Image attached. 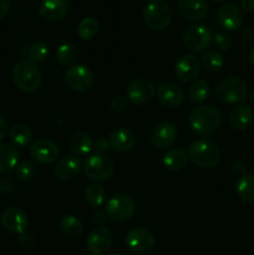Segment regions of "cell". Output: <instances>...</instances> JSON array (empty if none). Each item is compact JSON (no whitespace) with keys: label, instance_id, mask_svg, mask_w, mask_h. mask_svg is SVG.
<instances>
[{"label":"cell","instance_id":"obj_33","mask_svg":"<svg viewBox=\"0 0 254 255\" xmlns=\"http://www.w3.org/2000/svg\"><path fill=\"white\" fill-rule=\"evenodd\" d=\"M105 198H106V192H105L104 187L100 184H89L85 189V199H86L87 204L94 208H100L104 204Z\"/></svg>","mask_w":254,"mask_h":255},{"label":"cell","instance_id":"obj_30","mask_svg":"<svg viewBox=\"0 0 254 255\" xmlns=\"http://www.w3.org/2000/svg\"><path fill=\"white\" fill-rule=\"evenodd\" d=\"M202 65L204 69L209 72H219L224 67V57L218 50L209 49L202 54L201 57Z\"/></svg>","mask_w":254,"mask_h":255},{"label":"cell","instance_id":"obj_32","mask_svg":"<svg viewBox=\"0 0 254 255\" xmlns=\"http://www.w3.org/2000/svg\"><path fill=\"white\" fill-rule=\"evenodd\" d=\"M57 61L61 66L71 67L74 66L75 62L77 61L79 57V51H77L76 46L72 44H62L60 45L59 49L56 51Z\"/></svg>","mask_w":254,"mask_h":255},{"label":"cell","instance_id":"obj_5","mask_svg":"<svg viewBox=\"0 0 254 255\" xmlns=\"http://www.w3.org/2000/svg\"><path fill=\"white\" fill-rule=\"evenodd\" d=\"M216 96L222 104H238L248 96V85L241 77L228 76L219 81V84L217 85Z\"/></svg>","mask_w":254,"mask_h":255},{"label":"cell","instance_id":"obj_10","mask_svg":"<svg viewBox=\"0 0 254 255\" xmlns=\"http://www.w3.org/2000/svg\"><path fill=\"white\" fill-rule=\"evenodd\" d=\"M65 82L72 91L85 92L94 86L95 75L85 65H74L65 72Z\"/></svg>","mask_w":254,"mask_h":255},{"label":"cell","instance_id":"obj_11","mask_svg":"<svg viewBox=\"0 0 254 255\" xmlns=\"http://www.w3.org/2000/svg\"><path fill=\"white\" fill-rule=\"evenodd\" d=\"M126 244L132 253L147 254L154 248L156 239L148 229L134 228L127 233Z\"/></svg>","mask_w":254,"mask_h":255},{"label":"cell","instance_id":"obj_46","mask_svg":"<svg viewBox=\"0 0 254 255\" xmlns=\"http://www.w3.org/2000/svg\"><path fill=\"white\" fill-rule=\"evenodd\" d=\"M239 2L244 11L254 12V0H239Z\"/></svg>","mask_w":254,"mask_h":255},{"label":"cell","instance_id":"obj_19","mask_svg":"<svg viewBox=\"0 0 254 255\" xmlns=\"http://www.w3.org/2000/svg\"><path fill=\"white\" fill-rule=\"evenodd\" d=\"M69 12L67 0H42L39 5V14L44 20L56 22L64 19Z\"/></svg>","mask_w":254,"mask_h":255},{"label":"cell","instance_id":"obj_50","mask_svg":"<svg viewBox=\"0 0 254 255\" xmlns=\"http://www.w3.org/2000/svg\"><path fill=\"white\" fill-rule=\"evenodd\" d=\"M105 255H122V254H120V253H107Z\"/></svg>","mask_w":254,"mask_h":255},{"label":"cell","instance_id":"obj_14","mask_svg":"<svg viewBox=\"0 0 254 255\" xmlns=\"http://www.w3.org/2000/svg\"><path fill=\"white\" fill-rule=\"evenodd\" d=\"M178 137L177 127L169 121L158 122L151 132V142L156 148L166 149L173 146Z\"/></svg>","mask_w":254,"mask_h":255},{"label":"cell","instance_id":"obj_4","mask_svg":"<svg viewBox=\"0 0 254 255\" xmlns=\"http://www.w3.org/2000/svg\"><path fill=\"white\" fill-rule=\"evenodd\" d=\"M144 24L153 31H163L172 21V9L164 0H151L143 7Z\"/></svg>","mask_w":254,"mask_h":255},{"label":"cell","instance_id":"obj_22","mask_svg":"<svg viewBox=\"0 0 254 255\" xmlns=\"http://www.w3.org/2000/svg\"><path fill=\"white\" fill-rule=\"evenodd\" d=\"M81 171V162L75 156H65L57 159L54 174L61 181H71Z\"/></svg>","mask_w":254,"mask_h":255},{"label":"cell","instance_id":"obj_24","mask_svg":"<svg viewBox=\"0 0 254 255\" xmlns=\"http://www.w3.org/2000/svg\"><path fill=\"white\" fill-rule=\"evenodd\" d=\"M20 153L12 143H0V173H6L16 168Z\"/></svg>","mask_w":254,"mask_h":255},{"label":"cell","instance_id":"obj_20","mask_svg":"<svg viewBox=\"0 0 254 255\" xmlns=\"http://www.w3.org/2000/svg\"><path fill=\"white\" fill-rule=\"evenodd\" d=\"M177 9L179 15L189 21H198L208 14L207 0H178Z\"/></svg>","mask_w":254,"mask_h":255},{"label":"cell","instance_id":"obj_51","mask_svg":"<svg viewBox=\"0 0 254 255\" xmlns=\"http://www.w3.org/2000/svg\"><path fill=\"white\" fill-rule=\"evenodd\" d=\"M253 29H254V21H253Z\"/></svg>","mask_w":254,"mask_h":255},{"label":"cell","instance_id":"obj_45","mask_svg":"<svg viewBox=\"0 0 254 255\" xmlns=\"http://www.w3.org/2000/svg\"><path fill=\"white\" fill-rule=\"evenodd\" d=\"M106 218H107V214L102 213V212L100 211L95 212L94 216H92V221H94V223H96L97 226H99V224H104L105 222H106Z\"/></svg>","mask_w":254,"mask_h":255},{"label":"cell","instance_id":"obj_44","mask_svg":"<svg viewBox=\"0 0 254 255\" xmlns=\"http://www.w3.org/2000/svg\"><path fill=\"white\" fill-rule=\"evenodd\" d=\"M7 129H9V127H7V122L5 121L4 117L0 115V141H2V139L6 137Z\"/></svg>","mask_w":254,"mask_h":255},{"label":"cell","instance_id":"obj_25","mask_svg":"<svg viewBox=\"0 0 254 255\" xmlns=\"http://www.w3.org/2000/svg\"><path fill=\"white\" fill-rule=\"evenodd\" d=\"M94 142L90 134L86 132L77 131L71 134L69 139V148L77 156H85L92 149Z\"/></svg>","mask_w":254,"mask_h":255},{"label":"cell","instance_id":"obj_49","mask_svg":"<svg viewBox=\"0 0 254 255\" xmlns=\"http://www.w3.org/2000/svg\"><path fill=\"white\" fill-rule=\"evenodd\" d=\"M211 1H213V2H226L227 0H211Z\"/></svg>","mask_w":254,"mask_h":255},{"label":"cell","instance_id":"obj_2","mask_svg":"<svg viewBox=\"0 0 254 255\" xmlns=\"http://www.w3.org/2000/svg\"><path fill=\"white\" fill-rule=\"evenodd\" d=\"M188 158L201 168H213L221 161V151L216 142L201 138L189 144Z\"/></svg>","mask_w":254,"mask_h":255},{"label":"cell","instance_id":"obj_36","mask_svg":"<svg viewBox=\"0 0 254 255\" xmlns=\"http://www.w3.org/2000/svg\"><path fill=\"white\" fill-rule=\"evenodd\" d=\"M36 173L35 164L30 161H22L16 166V176L20 181H31Z\"/></svg>","mask_w":254,"mask_h":255},{"label":"cell","instance_id":"obj_3","mask_svg":"<svg viewBox=\"0 0 254 255\" xmlns=\"http://www.w3.org/2000/svg\"><path fill=\"white\" fill-rule=\"evenodd\" d=\"M12 81L15 86L24 92H34L41 85V72L35 62L22 59L12 69Z\"/></svg>","mask_w":254,"mask_h":255},{"label":"cell","instance_id":"obj_6","mask_svg":"<svg viewBox=\"0 0 254 255\" xmlns=\"http://www.w3.org/2000/svg\"><path fill=\"white\" fill-rule=\"evenodd\" d=\"M84 173L87 178L96 182H104L111 178L115 172V162L105 153H95L87 157L84 162Z\"/></svg>","mask_w":254,"mask_h":255},{"label":"cell","instance_id":"obj_31","mask_svg":"<svg viewBox=\"0 0 254 255\" xmlns=\"http://www.w3.org/2000/svg\"><path fill=\"white\" fill-rule=\"evenodd\" d=\"M10 138L16 147H26L32 139V131L27 125L16 124L10 128Z\"/></svg>","mask_w":254,"mask_h":255},{"label":"cell","instance_id":"obj_7","mask_svg":"<svg viewBox=\"0 0 254 255\" xmlns=\"http://www.w3.org/2000/svg\"><path fill=\"white\" fill-rule=\"evenodd\" d=\"M136 211L134 201L127 194H116L107 201L106 214L111 221L124 223L133 217Z\"/></svg>","mask_w":254,"mask_h":255},{"label":"cell","instance_id":"obj_15","mask_svg":"<svg viewBox=\"0 0 254 255\" xmlns=\"http://www.w3.org/2000/svg\"><path fill=\"white\" fill-rule=\"evenodd\" d=\"M157 100L162 106L167 107V109H176L182 102L184 101V95L183 89L176 82L172 81H164L157 87L156 90Z\"/></svg>","mask_w":254,"mask_h":255},{"label":"cell","instance_id":"obj_27","mask_svg":"<svg viewBox=\"0 0 254 255\" xmlns=\"http://www.w3.org/2000/svg\"><path fill=\"white\" fill-rule=\"evenodd\" d=\"M187 153L181 148H173L167 151L163 156V164L168 171L179 172L186 167L187 164Z\"/></svg>","mask_w":254,"mask_h":255},{"label":"cell","instance_id":"obj_8","mask_svg":"<svg viewBox=\"0 0 254 255\" xmlns=\"http://www.w3.org/2000/svg\"><path fill=\"white\" fill-rule=\"evenodd\" d=\"M213 41L211 30L201 24L191 25L183 32V45L192 52H204Z\"/></svg>","mask_w":254,"mask_h":255},{"label":"cell","instance_id":"obj_18","mask_svg":"<svg viewBox=\"0 0 254 255\" xmlns=\"http://www.w3.org/2000/svg\"><path fill=\"white\" fill-rule=\"evenodd\" d=\"M1 226L10 233L21 234L29 226L27 216L16 207L6 208L1 214Z\"/></svg>","mask_w":254,"mask_h":255},{"label":"cell","instance_id":"obj_12","mask_svg":"<svg viewBox=\"0 0 254 255\" xmlns=\"http://www.w3.org/2000/svg\"><path fill=\"white\" fill-rule=\"evenodd\" d=\"M29 153L35 162L50 164L57 161L60 154L59 146L50 138H39L30 146Z\"/></svg>","mask_w":254,"mask_h":255},{"label":"cell","instance_id":"obj_28","mask_svg":"<svg viewBox=\"0 0 254 255\" xmlns=\"http://www.w3.org/2000/svg\"><path fill=\"white\" fill-rule=\"evenodd\" d=\"M211 94L208 82L204 80H194L188 87V100L194 105L202 104L208 99Z\"/></svg>","mask_w":254,"mask_h":255},{"label":"cell","instance_id":"obj_48","mask_svg":"<svg viewBox=\"0 0 254 255\" xmlns=\"http://www.w3.org/2000/svg\"><path fill=\"white\" fill-rule=\"evenodd\" d=\"M251 101L254 102V89H253V91H252V94H251Z\"/></svg>","mask_w":254,"mask_h":255},{"label":"cell","instance_id":"obj_43","mask_svg":"<svg viewBox=\"0 0 254 255\" xmlns=\"http://www.w3.org/2000/svg\"><path fill=\"white\" fill-rule=\"evenodd\" d=\"M10 9V0H0V20L4 19Z\"/></svg>","mask_w":254,"mask_h":255},{"label":"cell","instance_id":"obj_23","mask_svg":"<svg viewBox=\"0 0 254 255\" xmlns=\"http://www.w3.org/2000/svg\"><path fill=\"white\" fill-rule=\"evenodd\" d=\"M253 121V110L248 105H238L228 116V124L236 131H244Z\"/></svg>","mask_w":254,"mask_h":255},{"label":"cell","instance_id":"obj_9","mask_svg":"<svg viewBox=\"0 0 254 255\" xmlns=\"http://www.w3.org/2000/svg\"><path fill=\"white\" fill-rule=\"evenodd\" d=\"M156 95V87L151 80L146 77H138L128 84L126 89V97L136 106H143L149 104Z\"/></svg>","mask_w":254,"mask_h":255},{"label":"cell","instance_id":"obj_37","mask_svg":"<svg viewBox=\"0 0 254 255\" xmlns=\"http://www.w3.org/2000/svg\"><path fill=\"white\" fill-rule=\"evenodd\" d=\"M214 45L217 46V49H219L221 51H228V50L232 49L234 44L233 37L231 36L227 32H218L216 36L213 37Z\"/></svg>","mask_w":254,"mask_h":255},{"label":"cell","instance_id":"obj_41","mask_svg":"<svg viewBox=\"0 0 254 255\" xmlns=\"http://www.w3.org/2000/svg\"><path fill=\"white\" fill-rule=\"evenodd\" d=\"M95 149L97 151V153H105L106 151L111 149L109 139L104 138V137H100V138H97L96 142H95Z\"/></svg>","mask_w":254,"mask_h":255},{"label":"cell","instance_id":"obj_38","mask_svg":"<svg viewBox=\"0 0 254 255\" xmlns=\"http://www.w3.org/2000/svg\"><path fill=\"white\" fill-rule=\"evenodd\" d=\"M127 105H128V100H127V97L121 96V95L115 96L110 101V107L114 112H124L127 109Z\"/></svg>","mask_w":254,"mask_h":255},{"label":"cell","instance_id":"obj_47","mask_svg":"<svg viewBox=\"0 0 254 255\" xmlns=\"http://www.w3.org/2000/svg\"><path fill=\"white\" fill-rule=\"evenodd\" d=\"M248 57H249V61H251V64L253 65V66H254V46L252 47L251 51H249Z\"/></svg>","mask_w":254,"mask_h":255},{"label":"cell","instance_id":"obj_1","mask_svg":"<svg viewBox=\"0 0 254 255\" xmlns=\"http://www.w3.org/2000/svg\"><path fill=\"white\" fill-rule=\"evenodd\" d=\"M223 116L214 106H198L189 112L188 126L197 136H211L221 127Z\"/></svg>","mask_w":254,"mask_h":255},{"label":"cell","instance_id":"obj_26","mask_svg":"<svg viewBox=\"0 0 254 255\" xmlns=\"http://www.w3.org/2000/svg\"><path fill=\"white\" fill-rule=\"evenodd\" d=\"M237 196L244 203H254V174L246 173L238 178L236 183Z\"/></svg>","mask_w":254,"mask_h":255},{"label":"cell","instance_id":"obj_17","mask_svg":"<svg viewBox=\"0 0 254 255\" xmlns=\"http://www.w3.org/2000/svg\"><path fill=\"white\" fill-rule=\"evenodd\" d=\"M201 72V64L198 59L191 54L182 55L174 65V74L182 82H193Z\"/></svg>","mask_w":254,"mask_h":255},{"label":"cell","instance_id":"obj_35","mask_svg":"<svg viewBox=\"0 0 254 255\" xmlns=\"http://www.w3.org/2000/svg\"><path fill=\"white\" fill-rule=\"evenodd\" d=\"M27 56H29L30 61L35 62V64L44 62L49 56V47L42 41L34 42L27 51Z\"/></svg>","mask_w":254,"mask_h":255},{"label":"cell","instance_id":"obj_29","mask_svg":"<svg viewBox=\"0 0 254 255\" xmlns=\"http://www.w3.org/2000/svg\"><path fill=\"white\" fill-rule=\"evenodd\" d=\"M60 231L67 238H77L84 231V224L77 217L75 216H65L60 219Z\"/></svg>","mask_w":254,"mask_h":255},{"label":"cell","instance_id":"obj_13","mask_svg":"<svg viewBox=\"0 0 254 255\" xmlns=\"http://www.w3.org/2000/svg\"><path fill=\"white\" fill-rule=\"evenodd\" d=\"M114 237L111 231L106 227H97L92 229L86 239V247L94 255H105L111 249Z\"/></svg>","mask_w":254,"mask_h":255},{"label":"cell","instance_id":"obj_34","mask_svg":"<svg viewBox=\"0 0 254 255\" xmlns=\"http://www.w3.org/2000/svg\"><path fill=\"white\" fill-rule=\"evenodd\" d=\"M100 30L99 20L94 16H87L80 21L77 34L82 40H91L97 35Z\"/></svg>","mask_w":254,"mask_h":255},{"label":"cell","instance_id":"obj_21","mask_svg":"<svg viewBox=\"0 0 254 255\" xmlns=\"http://www.w3.org/2000/svg\"><path fill=\"white\" fill-rule=\"evenodd\" d=\"M110 146L116 152H129L136 144V136L133 132L126 127H119L111 132L109 137Z\"/></svg>","mask_w":254,"mask_h":255},{"label":"cell","instance_id":"obj_39","mask_svg":"<svg viewBox=\"0 0 254 255\" xmlns=\"http://www.w3.org/2000/svg\"><path fill=\"white\" fill-rule=\"evenodd\" d=\"M17 242H19V246L22 247L24 249H30L32 246H34L35 239L32 234L27 233V232H24V233L19 234V239H17Z\"/></svg>","mask_w":254,"mask_h":255},{"label":"cell","instance_id":"obj_16","mask_svg":"<svg viewBox=\"0 0 254 255\" xmlns=\"http://www.w3.org/2000/svg\"><path fill=\"white\" fill-rule=\"evenodd\" d=\"M218 22L227 31H237L244 22V15L242 9L234 2H226L222 5L217 12Z\"/></svg>","mask_w":254,"mask_h":255},{"label":"cell","instance_id":"obj_53","mask_svg":"<svg viewBox=\"0 0 254 255\" xmlns=\"http://www.w3.org/2000/svg\"><path fill=\"white\" fill-rule=\"evenodd\" d=\"M0 183H1V182H0Z\"/></svg>","mask_w":254,"mask_h":255},{"label":"cell","instance_id":"obj_40","mask_svg":"<svg viewBox=\"0 0 254 255\" xmlns=\"http://www.w3.org/2000/svg\"><path fill=\"white\" fill-rule=\"evenodd\" d=\"M231 171L233 172L234 174L243 176V174H246V171H247L246 162L242 161V159H234L231 164Z\"/></svg>","mask_w":254,"mask_h":255},{"label":"cell","instance_id":"obj_52","mask_svg":"<svg viewBox=\"0 0 254 255\" xmlns=\"http://www.w3.org/2000/svg\"><path fill=\"white\" fill-rule=\"evenodd\" d=\"M164 1H166V0H164Z\"/></svg>","mask_w":254,"mask_h":255},{"label":"cell","instance_id":"obj_42","mask_svg":"<svg viewBox=\"0 0 254 255\" xmlns=\"http://www.w3.org/2000/svg\"><path fill=\"white\" fill-rule=\"evenodd\" d=\"M253 36L254 31H252L249 27H243V29L241 30V32H239V37H241L244 42H251L252 40H253Z\"/></svg>","mask_w":254,"mask_h":255}]
</instances>
